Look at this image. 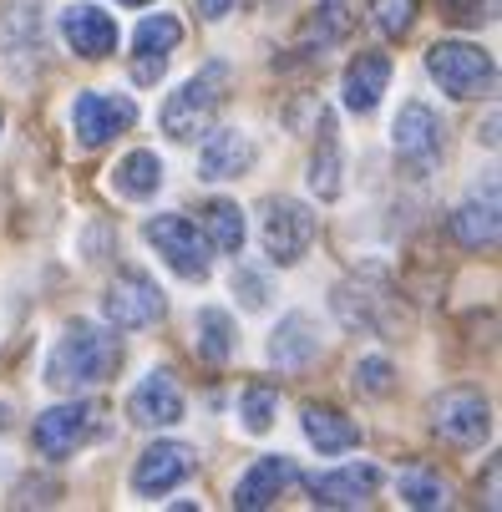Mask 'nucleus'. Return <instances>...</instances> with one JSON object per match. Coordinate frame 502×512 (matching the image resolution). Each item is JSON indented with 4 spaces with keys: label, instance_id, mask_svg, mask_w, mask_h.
Returning <instances> with one entry per match:
<instances>
[{
    "label": "nucleus",
    "instance_id": "f257e3e1",
    "mask_svg": "<svg viewBox=\"0 0 502 512\" xmlns=\"http://www.w3.org/2000/svg\"><path fill=\"white\" fill-rule=\"evenodd\" d=\"M117 365H122V340L97 330V325H87V320H77V325H66V335L56 340V350L46 360V386L77 396L87 386L112 381Z\"/></svg>",
    "mask_w": 502,
    "mask_h": 512
},
{
    "label": "nucleus",
    "instance_id": "f03ea898",
    "mask_svg": "<svg viewBox=\"0 0 502 512\" xmlns=\"http://www.w3.org/2000/svg\"><path fill=\"white\" fill-rule=\"evenodd\" d=\"M229 82H234V71L224 61H208L203 71H193L163 107V132L173 142H193L198 132H208L213 112H219L224 97H229Z\"/></svg>",
    "mask_w": 502,
    "mask_h": 512
},
{
    "label": "nucleus",
    "instance_id": "7ed1b4c3",
    "mask_svg": "<svg viewBox=\"0 0 502 512\" xmlns=\"http://www.w3.org/2000/svg\"><path fill=\"white\" fill-rule=\"evenodd\" d=\"M426 71L442 82V92H452L457 102H472V97H487L497 87V66L482 46L472 41H437L426 51Z\"/></svg>",
    "mask_w": 502,
    "mask_h": 512
},
{
    "label": "nucleus",
    "instance_id": "20e7f679",
    "mask_svg": "<svg viewBox=\"0 0 502 512\" xmlns=\"http://www.w3.org/2000/svg\"><path fill=\"white\" fill-rule=\"evenodd\" d=\"M148 244L163 254V264L173 269V274H183V279H208V239L198 234V224L193 218H183V213H158V218H148Z\"/></svg>",
    "mask_w": 502,
    "mask_h": 512
},
{
    "label": "nucleus",
    "instance_id": "39448f33",
    "mask_svg": "<svg viewBox=\"0 0 502 512\" xmlns=\"http://www.w3.org/2000/svg\"><path fill=\"white\" fill-rule=\"evenodd\" d=\"M432 431L442 436V442L452 447H477L482 436L492 431V406L482 391L472 386H452L432 401Z\"/></svg>",
    "mask_w": 502,
    "mask_h": 512
},
{
    "label": "nucleus",
    "instance_id": "423d86ee",
    "mask_svg": "<svg viewBox=\"0 0 502 512\" xmlns=\"http://www.w3.org/2000/svg\"><path fill=\"white\" fill-rule=\"evenodd\" d=\"M391 142H396L401 163H406L416 178H426V173L442 163V117L426 107V102H406V107L396 112Z\"/></svg>",
    "mask_w": 502,
    "mask_h": 512
},
{
    "label": "nucleus",
    "instance_id": "0eeeda50",
    "mask_svg": "<svg viewBox=\"0 0 502 512\" xmlns=\"http://www.w3.org/2000/svg\"><path fill=\"white\" fill-rule=\"evenodd\" d=\"M315 213L295 198H269L264 208V249L274 264H300L315 244Z\"/></svg>",
    "mask_w": 502,
    "mask_h": 512
},
{
    "label": "nucleus",
    "instance_id": "6e6552de",
    "mask_svg": "<svg viewBox=\"0 0 502 512\" xmlns=\"http://www.w3.org/2000/svg\"><path fill=\"white\" fill-rule=\"evenodd\" d=\"M102 310H107V325H112V330H148V325L163 320L168 305H163V289H158L148 274L127 269V274L112 279Z\"/></svg>",
    "mask_w": 502,
    "mask_h": 512
},
{
    "label": "nucleus",
    "instance_id": "1a4fd4ad",
    "mask_svg": "<svg viewBox=\"0 0 502 512\" xmlns=\"http://www.w3.org/2000/svg\"><path fill=\"white\" fill-rule=\"evenodd\" d=\"M97 416H102V411H97V406H87V401H71V406H51V411H41V416H36V426H31L36 452H41V457H51V462L71 457L82 442H92Z\"/></svg>",
    "mask_w": 502,
    "mask_h": 512
},
{
    "label": "nucleus",
    "instance_id": "9d476101",
    "mask_svg": "<svg viewBox=\"0 0 502 512\" xmlns=\"http://www.w3.org/2000/svg\"><path fill=\"white\" fill-rule=\"evenodd\" d=\"M132 122H137V107L127 97H112V92H82L71 102V127H77L82 148H102V142H112Z\"/></svg>",
    "mask_w": 502,
    "mask_h": 512
},
{
    "label": "nucleus",
    "instance_id": "9b49d317",
    "mask_svg": "<svg viewBox=\"0 0 502 512\" xmlns=\"http://www.w3.org/2000/svg\"><path fill=\"white\" fill-rule=\"evenodd\" d=\"M193 467H198L193 447H183V442H158V447H148V452L137 457V467H132V492L163 497V492L183 487V482L193 477Z\"/></svg>",
    "mask_w": 502,
    "mask_h": 512
},
{
    "label": "nucleus",
    "instance_id": "f8f14e48",
    "mask_svg": "<svg viewBox=\"0 0 502 512\" xmlns=\"http://www.w3.org/2000/svg\"><path fill=\"white\" fill-rule=\"evenodd\" d=\"M178 41H183V21H173V16H148L137 26V36H132V82L137 87H153L163 71H168V61H173V51H178Z\"/></svg>",
    "mask_w": 502,
    "mask_h": 512
},
{
    "label": "nucleus",
    "instance_id": "ddd939ff",
    "mask_svg": "<svg viewBox=\"0 0 502 512\" xmlns=\"http://www.w3.org/2000/svg\"><path fill=\"white\" fill-rule=\"evenodd\" d=\"M254 168V142L239 127H213L203 137V153H198V178L208 183H224V178H244Z\"/></svg>",
    "mask_w": 502,
    "mask_h": 512
},
{
    "label": "nucleus",
    "instance_id": "4468645a",
    "mask_svg": "<svg viewBox=\"0 0 502 512\" xmlns=\"http://www.w3.org/2000/svg\"><path fill=\"white\" fill-rule=\"evenodd\" d=\"M127 416L137 426H173L183 421V391L168 371H148L137 381V391L127 396Z\"/></svg>",
    "mask_w": 502,
    "mask_h": 512
},
{
    "label": "nucleus",
    "instance_id": "2eb2a0df",
    "mask_svg": "<svg viewBox=\"0 0 502 512\" xmlns=\"http://www.w3.org/2000/svg\"><path fill=\"white\" fill-rule=\"evenodd\" d=\"M61 36H66L71 51L87 56V61H102V56L117 51V21L107 11H97V6H71L61 16Z\"/></svg>",
    "mask_w": 502,
    "mask_h": 512
},
{
    "label": "nucleus",
    "instance_id": "dca6fc26",
    "mask_svg": "<svg viewBox=\"0 0 502 512\" xmlns=\"http://www.w3.org/2000/svg\"><path fill=\"white\" fill-rule=\"evenodd\" d=\"M300 472H295V462L290 457H259L244 477H239V487H234V507H244V512H259V507H274L279 502V492L290 487Z\"/></svg>",
    "mask_w": 502,
    "mask_h": 512
},
{
    "label": "nucleus",
    "instance_id": "f3484780",
    "mask_svg": "<svg viewBox=\"0 0 502 512\" xmlns=\"http://www.w3.org/2000/svg\"><path fill=\"white\" fill-rule=\"evenodd\" d=\"M376 487H381V472L371 462H355V467H340L310 482L315 507H361L366 497H376Z\"/></svg>",
    "mask_w": 502,
    "mask_h": 512
},
{
    "label": "nucleus",
    "instance_id": "a211bd4d",
    "mask_svg": "<svg viewBox=\"0 0 502 512\" xmlns=\"http://www.w3.org/2000/svg\"><path fill=\"white\" fill-rule=\"evenodd\" d=\"M391 87V56H381V51H361L350 61V71H345V107L350 112H376L381 107V92Z\"/></svg>",
    "mask_w": 502,
    "mask_h": 512
},
{
    "label": "nucleus",
    "instance_id": "6ab92c4d",
    "mask_svg": "<svg viewBox=\"0 0 502 512\" xmlns=\"http://www.w3.org/2000/svg\"><path fill=\"white\" fill-rule=\"evenodd\" d=\"M315 355H320V335H315L310 315H284L279 330H274V340H269V360L279 365V371L300 376Z\"/></svg>",
    "mask_w": 502,
    "mask_h": 512
},
{
    "label": "nucleus",
    "instance_id": "aec40b11",
    "mask_svg": "<svg viewBox=\"0 0 502 512\" xmlns=\"http://www.w3.org/2000/svg\"><path fill=\"white\" fill-rule=\"evenodd\" d=\"M305 436H310L325 457L361 447V426H355L350 416H340L335 406H305Z\"/></svg>",
    "mask_w": 502,
    "mask_h": 512
},
{
    "label": "nucleus",
    "instance_id": "412c9836",
    "mask_svg": "<svg viewBox=\"0 0 502 512\" xmlns=\"http://www.w3.org/2000/svg\"><path fill=\"white\" fill-rule=\"evenodd\" d=\"M386 300H391V295H376V289L340 284V289H335V315H340L350 330H376V335L391 340V330H386V320H381V305H386Z\"/></svg>",
    "mask_w": 502,
    "mask_h": 512
},
{
    "label": "nucleus",
    "instance_id": "4be33fe9",
    "mask_svg": "<svg viewBox=\"0 0 502 512\" xmlns=\"http://www.w3.org/2000/svg\"><path fill=\"white\" fill-rule=\"evenodd\" d=\"M193 345H198V355H203L208 365H224V360L234 355V345H239L229 310H213V305L198 310V320H193Z\"/></svg>",
    "mask_w": 502,
    "mask_h": 512
},
{
    "label": "nucleus",
    "instance_id": "5701e85b",
    "mask_svg": "<svg viewBox=\"0 0 502 512\" xmlns=\"http://www.w3.org/2000/svg\"><path fill=\"white\" fill-rule=\"evenodd\" d=\"M203 239L219 249V254H234L239 259V249H244V213H239L234 198H213L203 208Z\"/></svg>",
    "mask_w": 502,
    "mask_h": 512
},
{
    "label": "nucleus",
    "instance_id": "b1692460",
    "mask_svg": "<svg viewBox=\"0 0 502 512\" xmlns=\"http://www.w3.org/2000/svg\"><path fill=\"white\" fill-rule=\"evenodd\" d=\"M112 188L122 198H153L163 188V163L158 153H127L117 168H112Z\"/></svg>",
    "mask_w": 502,
    "mask_h": 512
},
{
    "label": "nucleus",
    "instance_id": "393cba45",
    "mask_svg": "<svg viewBox=\"0 0 502 512\" xmlns=\"http://www.w3.org/2000/svg\"><path fill=\"white\" fill-rule=\"evenodd\" d=\"M452 234L462 249H492L497 244V198L487 203H462L452 213Z\"/></svg>",
    "mask_w": 502,
    "mask_h": 512
},
{
    "label": "nucleus",
    "instance_id": "a878e982",
    "mask_svg": "<svg viewBox=\"0 0 502 512\" xmlns=\"http://www.w3.org/2000/svg\"><path fill=\"white\" fill-rule=\"evenodd\" d=\"M310 188L330 203V198H340V142H335V122L320 112V148H315V158H310Z\"/></svg>",
    "mask_w": 502,
    "mask_h": 512
},
{
    "label": "nucleus",
    "instance_id": "bb28decb",
    "mask_svg": "<svg viewBox=\"0 0 502 512\" xmlns=\"http://www.w3.org/2000/svg\"><path fill=\"white\" fill-rule=\"evenodd\" d=\"M345 31H350V0H320L310 26H305V51L325 56V46H335Z\"/></svg>",
    "mask_w": 502,
    "mask_h": 512
},
{
    "label": "nucleus",
    "instance_id": "cd10ccee",
    "mask_svg": "<svg viewBox=\"0 0 502 512\" xmlns=\"http://www.w3.org/2000/svg\"><path fill=\"white\" fill-rule=\"evenodd\" d=\"M416 11H421V0H371V21L391 41H401L416 26Z\"/></svg>",
    "mask_w": 502,
    "mask_h": 512
},
{
    "label": "nucleus",
    "instance_id": "c85d7f7f",
    "mask_svg": "<svg viewBox=\"0 0 502 512\" xmlns=\"http://www.w3.org/2000/svg\"><path fill=\"white\" fill-rule=\"evenodd\" d=\"M274 406H279V396H274L269 386H249V391H244V406H239V416H244V431L264 436V431L274 426Z\"/></svg>",
    "mask_w": 502,
    "mask_h": 512
},
{
    "label": "nucleus",
    "instance_id": "c756f323",
    "mask_svg": "<svg viewBox=\"0 0 502 512\" xmlns=\"http://www.w3.org/2000/svg\"><path fill=\"white\" fill-rule=\"evenodd\" d=\"M396 371H391V360H381V355H371V360H361L355 365V391L361 396H386L396 381H391Z\"/></svg>",
    "mask_w": 502,
    "mask_h": 512
},
{
    "label": "nucleus",
    "instance_id": "7c9ffc66",
    "mask_svg": "<svg viewBox=\"0 0 502 512\" xmlns=\"http://www.w3.org/2000/svg\"><path fill=\"white\" fill-rule=\"evenodd\" d=\"M401 497L411 507H442L447 502V482H437V477H406L401 482Z\"/></svg>",
    "mask_w": 502,
    "mask_h": 512
},
{
    "label": "nucleus",
    "instance_id": "2f4dec72",
    "mask_svg": "<svg viewBox=\"0 0 502 512\" xmlns=\"http://www.w3.org/2000/svg\"><path fill=\"white\" fill-rule=\"evenodd\" d=\"M234 295H244V310H264L269 305V289H264V279L254 269H239L234 274Z\"/></svg>",
    "mask_w": 502,
    "mask_h": 512
},
{
    "label": "nucleus",
    "instance_id": "473e14b6",
    "mask_svg": "<svg viewBox=\"0 0 502 512\" xmlns=\"http://www.w3.org/2000/svg\"><path fill=\"white\" fill-rule=\"evenodd\" d=\"M452 6V21H462V26H477L487 11H482V0H447Z\"/></svg>",
    "mask_w": 502,
    "mask_h": 512
},
{
    "label": "nucleus",
    "instance_id": "72a5a7b5",
    "mask_svg": "<svg viewBox=\"0 0 502 512\" xmlns=\"http://www.w3.org/2000/svg\"><path fill=\"white\" fill-rule=\"evenodd\" d=\"M244 6V0H198V11L208 16V21H224L229 11H239Z\"/></svg>",
    "mask_w": 502,
    "mask_h": 512
},
{
    "label": "nucleus",
    "instance_id": "f704fd0d",
    "mask_svg": "<svg viewBox=\"0 0 502 512\" xmlns=\"http://www.w3.org/2000/svg\"><path fill=\"white\" fill-rule=\"evenodd\" d=\"M122 6H148V0H122Z\"/></svg>",
    "mask_w": 502,
    "mask_h": 512
}]
</instances>
